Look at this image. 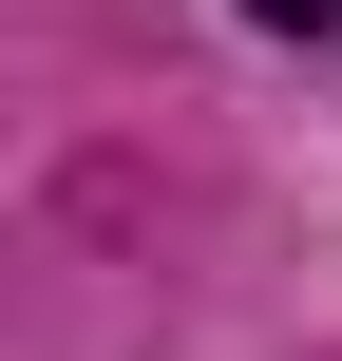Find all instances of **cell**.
<instances>
[{
  "mask_svg": "<svg viewBox=\"0 0 342 361\" xmlns=\"http://www.w3.org/2000/svg\"><path fill=\"white\" fill-rule=\"evenodd\" d=\"M267 38H305V57H342V0H248Z\"/></svg>",
  "mask_w": 342,
  "mask_h": 361,
  "instance_id": "obj_1",
  "label": "cell"
}]
</instances>
